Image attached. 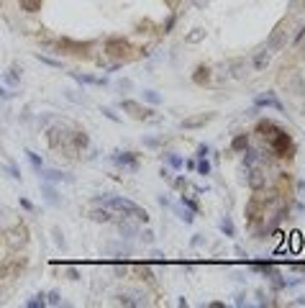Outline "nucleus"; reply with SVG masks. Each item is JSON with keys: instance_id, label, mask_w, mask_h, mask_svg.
<instances>
[{"instance_id": "0eeeda50", "label": "nucleus", "mask_w": 305, "mask_h": 308, "mask_svg": "<svg viewBox=\"0 0 305 308\" xmlns=\"http://www.w3.org/2000/svg\"><path fill=\"white\" fill-rule=\"evenodd\" d=\"M282 85L287 87V93L298 95V98H305V77L300 72H287V77H282Z\"/></svg>"}, {"instance_id": "e433bc0d", "label": "nucleus", "mask_w": 305, "mask_h": 308, "mask_svg": "<svg viewBox=\"0 0 305 308\" xmlns=\"http://www.w3.org/2000/svg\"><path fill=\"white\" fill-rule=\"evenodd\" d=\"M175 211H177V216H179V219H182L185 224H193V219H195V216L190 213V211H185V208H175Z\"/></svg>"}, {"instance_id": "72a5a7b5", "label": "nucleus", "mask_w": 305, "mask_h": 308, "mask_svg": "<svg viewBox=\"0 0 305 308\" xmlns=\"http://www.w3.org/2000/svg\"><path fill=\"white\" fill-rule=\"evenodd\" d=\"M287 8H290V13H300V10L305 8V0H290Z\"/></svg>"}, {"instance_id": "f704fd0d", "label": "nucleus", "mask_w": 305, "mask_h": 308, "mask_svg": "<svg viewBox=\"0 0 305 308\" xmlns=\"http://www.w3.org/2000/svg\"><path fill=\"white\" fill-rule=\"evenodd\" d=\"M203 36H205V31H203V28H193V33L187 36V41H190V44H198Z\"/></svg>"}, {"instance_id": "ddd939ff", "label": "nucleus", "mask_w": 305, "mask_h": 308, "mask_svg": "<svg viewBox=\"0 0 305 308\" xmlns=\"http://www.w3.org/2000/svg\"><path fill=\"white\" fill-rule=\"evenodd\" d=\"M264 208H267V203H264V200L249 198V203H246V219H249V224H256L259 219H262Z\"/></svg>"}, {"instance_id": "4468645a", "label": "nucleus", "mask_w": 305, "mask_h": 308, "mask_svg": "<svg viewBox=\"0 0 305 308\" xmlns=\"http://www.w3.org/2000/svg\"><path fill=\"white\" fill-rule=\"evenodd\" d=\"M113 162L128 169H139V157L133 152H113Z\"/></svg>"}, {"instance_id": "6e6552de", "label": "nucleus", "mask_w": 305, "mask_h": 308, "mask_svg": "<svg viewBox=\"0 0 305 308\" xmlns=\"http://www.w3.org/2000/svg\"><path fill=\"white\" fill-rule=\"evenodd\" d=\"M116 226H118V234H121V239H136L139 236V221H133V219H128V216H123V219H118L116 221Z\"/></svg>"}, {"instance_id": "c756f323", "label": "nucleus", "mask_w": 305, "mask_h": 308, "mask_svg": "<svg viewBox=\"0 0 305 308\" xmlns=\"http://www.w3.org/2000/svg\"><path fill=\"white\" fill-rule=\"evenodd\" d=\"M47 306H62V293L59 290L47 293Z\"/></svg>"}, {"instance_id": "dca6fc26", "label": "nucleus", "mask_w": 305, "mask_h": 308, "mask_svg": "<svg viewBox=\"0 0 305 308\" xmlns=\"http://www.w3.org/2000/svg\"><path fill=\"white\" fill-rule=\"evenodd\" d=\"M39 177L44 180V182H59V180H67V182H70L72 177L70 175H67V172H59V169H39Z\"/></svg>"}, {"instance_id": "4be33fe9", "label": "nucleus", "mask_w": 305, "mask_h": 308, "mask_svg": "<svg viewBox=\"0 0 305 308\" xmlns=\"http://www.w3.org/2000/svg\"><path fill=\"white\" fill-rule=\"evenodd\" d=\"M41 3H44V0H18L21 10H26V13H39V10H41Z\"/></svg>"}, {"instance_id": "c9c22d12", "label": "nucleus", "mask_w": 305, "mask_h": 308, "mask_svg": "<svg viewBox=\"0 0 305 308\" xmlns=\"http://www.w3.org/2000/svg\"><path fill=\"white\" fill-rule=\"evenodd\" d=\"M36 59H39V62H44V64H49V67H62V62H56V59H51V56H44L41 52L36 54Z\"/></svg>"}, {"instance_id": "a18cd8bd", "label": "nucleus", "mask_w": 305, "mask_h": 308, "mask_svg": "<svg viewBox=\"0 0 305 308\" xmlns=\"http://www.w3.org/2000/svg\"><path fill=\"white\" fill-rule=\"evenodd\" d=\"M172 26H175V16H169V18H167V24H164V33L172 31Z\"/></svg>"}, {"instance_id": "09e8293b", "label": "nucleus", "mask_w": 305, "mask_h": 308, "mask_svg": "<svg viewBox=\"0 0 305 308\" xmlns=\"http://www.w3.org/2000/svg\"><path fill=\"white\" fill-rule=\"evenodd\" d=\"M167 5H169V8H172V5H175V0H167Z\"/></svg>"}, {"instance_id": "a211bd4d", "label": "nucleus", "mask_w": 305, "mask_h": 308, "mask_svg": "<svg viewBox=\"0 0 305 308\" xmlns=\"http://www.w3.org/2000/svg\"><path fill=\"white\" fill-rule=\"evenodd\" d=\"M256 108H275V111H285V106H282V103L269 93V95H262V98H256Z\"/></svg>"}, {"instance_id": "49530a36", "label": "nucleus", "mask_w": 305, "mask_h": 308, "mask_svg": "<svg viewBox=\"0 0 305 308\" xmlns=\"http://www.w3.org/2000/svg\"><path fill=\"white\" fill-rule=\"evenodd\" d=\"M21 205H24L26 211H33V203H31L28 198H21Z\"/></svg>"}, {"instance_id": "4c0bfd02", "label": "nucleus", "mask_w": 305, "mask_h": 308, "mask_svg": "<svg viewBox=\"0 0 305 308\" xmlns=\"http://www.w3.org/2000/svg\"><path fill=\"white\" fill-rule=\"evenodd\" d=\"M103 116H105V118H110V121H116V123L121 121V118H118V113L113 111V108H103Z\"/></svg>"}, {"instance_id": "2eb2a0df", "label": "nucleus", "mask_w": 305, "mask_h": 308, "mask_svg": "<svg viewBox=\"0 0 305 308\" xmlns=\"http://www.w3.org/2000/svg\"><path fill=\"white\" fill-rule=\"evenodd\" d=\"M269 62H272V52H269V49H262V52H256L252 56V67H254V70H259V72L267 70Z\"/></svg>"}, {"instance_id": "a19ab883", "label": "nucleus", "mask_w": 305, "mask_h": 308, "mask_svg": "<svg viewBox=\"0 0 305 308\" xmlns=\"http://www.w3.org/2000/svg\"><path fill=\"white\" fill-rule=\"evenodd\" d=\"M54 244L64 249V239H62V231H59V229H54Z\"/></svg>"}, {"instance_id": "de8ad7c7", "label": "nucleus", "mask_w": 305, "mask_h": 308, "mask_svg": "<svg viewBox=\"0 0 305 308\" xmlns=\"http://www.w3.org/2000/svg\"><path fill=\"white\" fill-rule=\"evenodd\" d=\"M298 47H300V59H303V62H305V39H303V41H300V44H298Z\"/></svg>"}, {"instance_id": "8fccbe9b", "label": "nucleus", "mask_w": 305, "mask_h": 308, "mask_svg": "<svg viewBox=\"0 0 305 308\" xmlns=\"http://www.w3.org/2000/svg\"><path fill=\"white\" fill-rule=\"evenodd\" d=\"M0 3H3V0H0Z\"/></svg>"}, {"instance_id": "cd10ccee", "label": "nucleus", "mask_w": 305, "mask_h": 308, "mask_svg": "<svg viewBox=\"0 0 305 308\" xmlns=\"http://www.w3.org/2000/svg\"><path fill=\"white\" fill-rule=\"evenodd\" d=\"M305 39V21H303V24H298V31L295 33H292V36H290V41L292 44H295V47H298V44Z\"/></svg>"}, {"instance_id": "f8f14e48", "label": "nucleus", "mask_w": 305, "mask_h": 308, "mask_svg": "<svg viewBox=\"0 0 305 308\" xmlns=\"http://www.w3.org/2000/svg\"><path fill=\"white\" fill-rule=\"evenodd\" d=\"M90 149V134L82 131V129H72V152L80 154V152H87Z\"/></svg>"}, {"instance_id": "c85d7f7f", "label": "nucleus", "mask_w": 305, "mask_h": 308, "mask_svg": "<svg viewBox=\"0 0 305 308\" xmlns=\"http://www.w3.org/2000/svg\"><path fill=\"white\" fill-rule=\"evenodd\" d=\"M39 306H41V308L47 306V293H39L33 301H28V303H26V308H39Z\"/></svg>"}, {"instance_id": "a878e982", "label": "nucleus", "mask_w": 305, "mask_h": 308, "mask_svg": "<svg viewBox=\"0 0 305 308\" xmlns=\"http://www.w3.org/2000/svg\"><path fill=\"white\" fill-rule=\"evenodd\" d=\"M246 146H249V136L246 134H239L233 139V144H231V149H236V152H241V149H246Z\"/></svg>"}, {"instance_id": "79ce46f5", "label": "nucleus", "mask_w": 305, "mask_h": 308, "mask_svg": "<svg viewBox=\"0 0 305 308\" xmlns=\"http://www.w3.org/2000/svg\"><path fill=\"white\" fill-rule=\"evenodd\" d=\"M67 275H70V280H80V270H77V267H70V270H67Z\"/></svg>"}, {"instance_id": "1a4fd4ad", "label": "nucleus", "mask_w": 305, "mask_h": 308, "mask_svg": "<svg viewBox=\"0 0 305 308\" xmlns=\"http://www.w3.org/2000/svg\"><path fill=\"white\" fill-rule=\"evenodd\" d=\"M246 169H249V167H246ZM244 180H246V185H249L254 193H259V190H264V188H267V175H264L259 167H252L249 172H246Z\"/></svg>"}, {"instance_id": "9d476101", "label": "nucleus", "mask_w": 305, "mask_h": 308, "mask_svg": "<svg viewBox=\"0 0 305 308\" xmlns=\"http://www.w3.org/2000/svg\"><path fill=\"white\" fill-rule=\"evenodd\" d=\"M8 244H10V249L13 252H18V249H24L26 244H28V229L24 224L21 226H16L13 231H10V236H8Z\"/></svg>"}, {"instance_id": "f03ea898", "label": "nucleus", "mask_w": 305, "mask_h": 308, "mask_svg": "<svg viewBox=\"0 0 305 308\" xmlns=\"http://www.w3.org/2000/svg\"><path fill=\"white\" fill-rule=\"evenodd\" d=\"M105 205H110L116 213H121V216H128V219H133V221H139V224H149V211L146 208H141V205H136L133 200H128V198H121V196H108V200H105Z\"/></svg>"}, {"instance_id": "ea45409f", "label": "nucleus", "mask_w": 305, "mask_h": 308, "mask_svg": "<svg viewBox=\"0 0 305 308\" xmlns=\"http://www.w3.org/2000/svg\"><path fill=\"white\" fill-rule=\"evenodd\" d=\"M167 162L172 165V167H179V165H182V159H179V157H175L172 152H169V154H167Z\"/></svg>"}, {"instance_id": "423d86ee", "label": "nucleus", "mask_w": 305, "mask_h": 308, "mask_svg": "<svg viewBox=\"0 0 305 308\" xmlns=\"http://www.w3.org/2000/svg\"><path fill=\"white\" fill-rule=\"evenodd\" d=\"M87 219L90 221H95V224H116L118 221V213L110 208V205H93L87 213Z\"/></svg>"}, {"instance_id": "2f4dec72", "label": "nucleus", "mask_w": 305, "mask_h": 308, "mask_svg": "<svg viewBox=\"0 0 305 308\" xmlns=\"http://www.w3.org/2000/svg\"><path fill=\"white\" fill-rule=\"evenodd\" d=\"M195 169H198L200 175H210V162H208L205 157H200V162L195 165Z\"/></svg>"}, {"instance_id": "412c9836", "label": "nucleus", "mask_w": 305, "mask_h": 308, "mask_svg": "<svg viewBox=\"0 0 305 308\" xmlns=\"http://www.w3.org/2000/svg\"><path fill=\"white\" fill-rule=\"evenodd\" d=\"M41 193H44V198H47L51 205H56V203H59V196H56V188H54V185H49V182H41Z\"/></svg>"}, {"instance_id": "58836bf2", "label": "nucleus", "mask_w": 305, "mask_h": 308, "mask_svg": "<svg viewBox=\"0 0 305 308\" xmlns=\"http://www.w3.org/2000/svg\"><path fill=\"white\" fill-rule=\"evenodd\" d=\"M182 205H187V208H190V211H193V213L198 211V203H195L193 198H187V196H182Z\"/></svg>"}, {"instance_id": "20e7f679", "label": "nucleus", "mask_w": 305, "mask_h": 308, "mask_svg": "<svg viewBox=\"0 0 305 308\" xmlns=\"http://www.w3.org/2000/svg\"><path fill=\"white\" fill-rule=\"evenodd\" d=\"M103 49H105V54H108V56H113V59L123 62V59H128L131 44H128V39H123V36H108Z\"/></svg>"}, {"instance_id": "7ed1b4c3", "label": "nucleus", "mask_w": 305, "mask_h": 308, "mask_svg": "<svg viewBox=\"0 0 305 308\" xmlns=\"http://www.w3.org/2000/svg\"><path fill=\"white\" fill-rule=\"evenodd\" d=\"M290 36H292V24L290 21H280V24L275 26V31L267 36V44H264V49H269V52H282L287 47V41H290Z\"/></svg>"}, {"instance_id": "5701e85b", "label": "nucleus", "mask_w": 305, "mask_h": 308, "mask_svg": "<svg viewBox=\"0 0 305 308\" xmlns=\"http://www.w3.org/2000/svg\"><path fill=\"white\" fill-rule=\"evenodd\" d=\"M218 229H221V231H223L226 236H236V226H233V221L229 219V216H226V219H223V221L218 224Z\"/></svg>"}, {"instance_id": "6ab92c4d", "label": "nucleus", "mask_w": 305, "mask_h": 308, "mask_svg": "<svg viewBox=\"0 0 305 308\" xmlns=\"http://www.w3.org/2000/svg\"><path fill=\"white\" fill-rule=\"evenodd\" d=\"M210 118H213V113H203V116H198V118H185L182 126L185 129H198V126H205Z\"/></svg>"}, {"instance_id": "c03bdc74", "label": "nucleus", "mask_w": 305, "mask_h": 308, "mask_svg": "<svg viewBox=\"0 0 305 308\" xmlns=\"http://www.w3.org/2000/svg\"><path fill=\"white\" fill-rule=\"evenodd\" d=\"M175 188L185 190V188H187V180H185V177H177V180H175Z\"/></svg>"}, {"instance_id": "f257e3e1", "label": "nucleus", "mask_w": 305, "mask_h": 308, "mask_svg": "<svg viewBox=\"0 0 305 308\" xmlns=\"http://www.w3.org/2000/svg\"><path fill=\"white\" fill-rule=\"evenodd\" d=\"M47 144L56 152H64V157H77L72 152V129L64 126V123H54V126L47 129Z\"/></svg>"}, {"instance_id": "473e14b6", "label": "nucleus", "mask_w": 305, "mask_h": 308, "mask_svg": "<svg viewBox=\"0 0 305 308\" xmlns=\"http://www.w3.org/2000/svg\"><path fill=\"white\" fill-rule=\"evenodd\" d=\"M139 239H141L144 244H154V239H156V236H154L152 229H144V231H139Z\"/></svg>"}, {"instance_id": "39448f33", "label": "nucleus", "mask_w": 305, "mask_h": 308, "mask_svg": "<svg viewBox=\"0 0 305 308\" xmlns=\"http://www.w3.org/2000/svg\"><path fill=\"white\" fill-rule=\"evenodd\" d=\"M121 111H123V113H128V116H131V118H136V121H144V118H152V116H154V111H152V108H144L139 100H131V98L121 100Z\"/></svg>"}, {"instance_id": "9b49d317", "label": "nucleus", "mask_w": 305, "mask_h": 308, "mask_svg": "<svg viewBox=\"0 0 305 308\" xmlns=\"http://www.w3.org/2000/svg\"><path fill=\"white\" fill-rule=\"evenodd\" d=\"M249 67H252V62H246V56L229 59V70H231V77H233V80H244L246 75H249Z\"/></svg>"}, {"instance_id": "f3484780", "label": "nucleus", "mask_w": 305, "mask_h": 308, "mask_svg": "<svg viewBox=\"0 0 305 308\" xmlns=\"http://www.w3.org/2000/svg\"><path fill=\"white\" fill-rule=\"evenodd\" d=\"M210 77H213V70H210L208 64H200L198 70L193 72V83H195V85H208Z\"/></svg>"}, {"instance_id": "aec40b11", "label": "nucleus", "mask_w": 305, "mask_h": 308, "mask_svg": "<svg viewBox=\"0 0 305 308\" xmlns=\"http://www.w3.org/2000/svg\"><path fill=\"white\" fill-rule=\"evenodd\" d=\"M133 272L139 275V280H144V282L154 285V272H152V267H146V265H136V267H133Z\"/></svg>"}, {"instance_id": "b1692460", "label": "nucleus", "mask_w": 305, "mask_h": 308, "mask_svg": "<svg viewBox=\"0 0 305 308\" xmlns=\"http://www.w3.org/2000/svg\"><path fill=\"white\" fill-rule=\"evenodd\" d=\"M244 154H246V157H244V165H246V167H254V165H256V159H259V152L252 149V146H246Z\"/></svg>"}, {"instance_id": "393cba45", "label": "nucleus", "mask_w": 305, "mask_h": 308, "mask_svg": "<svg viewBox=\"0 0 305 308\" xmlns=\"http://www.w3.org/2000/svg\"><path fill=\"white\" fill-rule=\"evenodd\" d=\"M116 303H118V306H128V308L139 306V301H133V295H128V293H118V295H116Z\"/></svg>"}, {"instance_id": "bb28decb", "label": "nucleus", "mask_w": 305, "mask_h": 308, "mask_svg": "<svg viewBox=\"0 0 305 308\" xmlns=\"http://www.w3.org/2000/svg\"><path fill=\"white\" fill-rule=\"evenodd\" d=\"M26 157H28V162L33 165V169H36V172H39V169L44 167V162H41V157H39L36 152H31V149H26Z\"/></svg>"}, {"instance_id": "37998d69", "label": "nucleus", "mask_w": 305, "mask_h": 308, "mask_svg": "<svg viewBox=\"0 0 305 308\" xmlns=\"http://www.w3.org/2000/svg\"><path fill=\"white\" fill-rule=\"evenodd\" d=\"M208 152H210V146H208V144H200V146H198V157H205Z\"/></svg>"}, {"instance_id": "7c9ffc66", "label": "nucleus", "mask_w": 305, "mask_h": 308, "mask_svg": "<svg viewBox=\"0 0 305 308\" xmlns=\"http://www.w3.org/2000/svg\"><path fill=\"white\" fill-rule=\"evenodd\" d=\"M144 100H149L152 106H159V103H162L159 93H154V90H144Z\"/></svg>"}]
</instances>
